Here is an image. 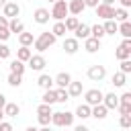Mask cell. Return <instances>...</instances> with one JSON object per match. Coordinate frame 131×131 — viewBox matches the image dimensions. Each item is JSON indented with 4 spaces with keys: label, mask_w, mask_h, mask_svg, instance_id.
Listing matches in <instances>:
<instances>
[{
    "label": "cell",
    "mask_w": 131,
    "mask_h": 131,
    "mask_svg": "<svg viewBox=\"0 0 131 131\" xmlns=\"http://www.w3.org/2000/svg\"><path fill=\"white\" fill-rule=\"evenodd\" d=\"M78 49H80V41L78 39H74V37H66L63 39V51L68 55H74Z\"/></svg>",
    "instance_id": "ba28073f"
},
{
    "label": "cell",
    "mask_w": 131,
    "mask_h": 131,
    "mask_svg": "<svg viewBox=\"0 0 131 131\" xmlns=\"http://www.w3.org/2000/svg\"><path fill=\"white\" fill-rule=\"evenodd\" d=\"M84 8H86L84 0H70V2H68V12H70L72 16L82 14V12H84Z\"/></svg>",
    "instance_id": "30bf717a"
},
{
    "label": "cell",
    "mask_w": 131,
    "mask_h": 131,
    "mask_svg": "<svg viewBox=\"0 0 131 131\" xmlns=\"http://www.w3.org/2000/svg\"><path fill=\"white\" fill-rule=\"evenodd\" d=\"M53 43H55V37H53V35L47 31V33H41V35H39V37L33 41V47H35L39 53H43V51H47V49H49Z\"/></svg>",
    "instance_id": "7a4b0ae2"
},
{
    "label": "cell",
    "mask_w": 131,
    "mask_h": 131,
    "mask_svg": "<svg viewBox=\"0 0 131 131\" xmlns=\"http://www.w3.org/2000/svg\"><path fill=\"white\" fill-rule=\"evenodd\" d=\"M6 2H8V0H0V6H4V4H6Z\"/></svg>",
    "instance_id": "9f6ffc18"
},
{
    "label": "cell",
    "mask_w": 131,
    "mask_h": 131,
    "mask_svg": "<svg viewBox=\"0 0 131 131\" xmlns=\"http://www.w3.org/2000/svg\"><path fill=\"white\" fill-rule=\"evenodd\" d=\"M74 131H90V129H88L86 125H76V127H74Z\"/></svg>",
    "instance_id": "c3c4849f"
},
{
    "label": "cell",
    "mask_w": 131,
    "mask_h": 131,
    "mask_svg": "<svg viewBox=\"0 0 131 131\" xmlns=\"http://www.w3.org/2000/svg\"><path fill=\"white\" fill-rule=\"evenodd\" d=\"M74 113L70 111H57V113H51V125L55 127H72L74 125Z\"/></svg>",
    "instance_id": "6da1fadb"
},
{
    "label": "cell",
    "mask_w": 131,
    "mask_h": 131,
    "mask_svg": "<svg viewBox=\"0 0 131 131\" xmlns=\"http://www.w3.org/2000/svg\"><path fill=\"white\" fill-rule=\"evenodd\" d=\"M27 63H29V68H31V70H35V72H43V70H45V66H47V61H45V57H43L41 53L31 55V59H29Z\"/></svg>",
    "instance_id": "52a82bcc"
},
{
    "label": "cell",
    "mask_w": 131,
    "mask_h": 131,
    "mask_svg": "<svg viewBox=\"0 0 131 131\" xmlns=\"http://www.w3.org/2000/svg\"><path fill=\"white\" fill-rule=\"evenodd\" d=\"M123 47H127V49H131V39H123V43H121Z\"/></svg>",
    "instance_id": "681fc988"
},
{
    "label": "cell",
    "mask_w": 131,
    "mask_h": 131,
    "mask_svg": "<svg viewBox=\"0 0 131 131\" xmlns=\"http://www.w3.org/2000/svg\"><path fill=\"white\" fill-rule=\"evenodd\" d=\"M51 113H53V111H51L49 104H43V102H41V104L37 106V115H51Z\"/></svg>",
    "instance_id": "ab89813d"
},
{
    "label": "cell",
    "mask_w": 131,
    "mask_h": 131,
    "mask_svg": "<svg viewBox=\"0 0 131 131\" xmlns=\"http://www.w3.org/2000/svg\"><path fill=\"white\" fill-rule=\"evenodd\" d=\"M72 82V76L68 74V72H59L55 78H53V84H55V88H68V84Z\"/></svg>",
    "instance_id": "7c38bea8"
},
{
    "label": "cell",
    "mask_w": 131,
    "mask_h": 131,
    "mask_svg": "<svg viewBox=\"0 0 131 131\" xmlns=\"http://www.w3.org/2000/svg\"><path fill=\"white\" fill-rule=\"evenodd\" d=\"M117 33H121L125 39H131V23H129V20H125V23H119V29H117Z\"/></svg>",
    "instance_id": "4dcf8cb0"
},
{
    "label": "cell",
    "mask_w": 131,
    "mask_h": 131,
    "mask_svg": "<svg viewBox=\"0 0 131 131\" xmlns=\"http://www.w3.org/2000/svg\"><path fill=\"white\" fill-rule=\"evenodd\" d=\"M37 86L43 88V90H51V88H53V76H49V74H41V76L37 78Z\"/></svg>",
    "instance_id": "e0dca14e"
},
{
    "label": "cell",
    "mask_w": 131,
    "mask_h": 131,
    "mask_svg": "<svg viewBox=\"0 0 131 131\" xmlns=\"http://www.w3.org/2000/svg\"><path fill=\"white\" fill-rule=\"evenodd\" d=\"M31 55H33L31 47H18V49H16V59H18V61H23V63H25V61H29V59H31Z\"/></svg>",
    "instance_id": "d4e9b609"
},
{
    "label": "cell",
    "mask_w": 131,
    "mask_h": 131,
    "mask_svg": "<svg viewBox=\"0 0 131 131\" xmlns=\"http://www.w3.org/2000/svg\"><path fill=\"white\" fill-rule=\"evenodd\" d=\"M100 4H106V6H113L115 0H100Z\"/></svg>",
    "instance_id": "816d5d0a"
},
{
    "label": "cell",
    "mask_w": 131,
    "mask_h": 131,
    "mask_svg": "<svg viewBox=\"0 0 131 131\" xmlns=\"http://www.w3.org/2000/svg\"><path fill=\"white\" fill-rule=\"evenodd\" d=\"M119 104H131V92H123L119 96Z\"/></svg>",
    "instance_id": "60d3db41"
},
{
    "label": "cell",
    "mask_w": 131,
    "mask_h": 131,
    "mask_svg": "<svg viewBox=\"0 0 131 131\" xmlns=\"http://www.w3.org/2000/svg\"><path fill=\"white\" fill-rule=\"evenodd\" d=\"M39 131H51V129H49V127H41Z\"/></svg>",
    "instance_id": "11a10c76"
},
{
    "label": "cell",
    "mask_w": 131,
    "mask_h": 131,
    "mask_svg": "<svg viewBox=\"0 0 131 131\" xmlns=\"http://www.w3.org/2000/svg\"><path fill=\"white\" fill-rule=\"evenodd\" d=\"M84 4H86V6H90V8H96V6L100 4V0H84Z\"/></svg>",
    "instance_id": "f6af8a7d"
},
{
    "label": "cell",
    "mask_w": 131,
    "mask_h": 131,
    "mask_svg": "<svg viewBox=\"0 0 131 131\" xmlns=\"http://www.w3.org/2000/svg\"><path fill=\"white\" fill-rule=\"evenodd\" d=\"M2 111H4V117H16V115L20 113V106H18L16 102H6Z\"/></svg>",
    "instance_id": "44dd1931"
},
{
    "label": "cell",
    "mask_w": 131,
    "mask_h": 131,
    "mask_svg": "<svg viewBox=\"0 0 131 131\" xmlns=\"http://www.w3.org/2000/svg\"><path fill=\"white\" fill-rule=\"evenodd\" d=\"M18 14H20V6L16 2H6L2 6V16H6L8 20L10 18H18Z\"/></svg>",
    "instance_id": "8992f818"
},
{
    "label": "cell",
    "mask_w": 131,
    "mask_h": 131,
    "mask_svg": "<svg viewBox=\"0 0 131 131\" xmlns=\"http://www.w3.org/2000/svg\"><path fill=\"white\" fill-rule=\"evenodd\" d=\"M68 14H70V12H68V2H66V0H57V2H53L49 16L55 18V23H57V20H66Z\"/></svg>",
    "instance_id": "3957f363"
},
{
    "label": "cell",
    "mask_w": 131,
    "mask_h": 131,
    "mask_svg": "<svg viewBox=\"0 0 131 131\" xmlns=\"http://www.w3.org/2000/svg\"><path fill=\"white\" fill-rule=\"evenodd\" d=\"M49 2H51V4H53V2H57V0H49Z\"/></svg>",
    "instance_id": "6f0895ef"
},
{
    "label": "cell",
    "mask_w": 131,
    "mask_h": 131,
    "mask_svg": "<svg viewBox=\"0 0 131 131\" xmlns=\"http://www.w3.org/2000/svg\"><path fill=\"white\" fill-rule=\"evenodd\" d=\"M41 100H43V104H55V88H51V90H45L43 92V96H41Z\"/></svg>",
    "instance_id": "1f68e13d"
},
{
    "label": "cell",
    "mask_w": 131,
    "mask_h": 131,
    "mask_svg": "<svg viewBox=\"0 0 131 131\" xmlns=\"http://www.w3.org/2000/svg\"><path fill=\"white\" fill-rule=\"evenodd\" d=\"M90 37H94V39L100 41V39L104 37V29H102V25H98V23L92 25V27H90Z\"/></svg>",
    "instance_id": "d6a6232c"
},
{
    "label": "cell",
    "mask_w": 131,
    "mask_h": 131,
    "mask_svg": "<svg viewBox=\"0 0 131 131\" xmlns=\"http://www.w3.org/2000/svg\"><path fill=\"white\" fill-rule=\"evenodd\" d=\"M8 39H10V31H8V27H6V29H0V41L6 43Z\"/></svg>",
    "instance_id": "7bdbcfd3"
},
{
    "label": "cell",
    "mask_w": 131,
    "mask_h": 131,
    "mask_svg": "<svg viewBox=\"0 0 131 131\" xmlns=\"http://www.w3.org/2000/svg\"><path fill=\"white\" fill-rule=\"evenodd\" d=\"M25 131H39V129H37V127H27Z\"/></svg>",
    "instance_id": "f5cc1de1"
},
{
    "label": "cell",
    "mask_w": 131,
    "mask_h": 131,
    "mask_svg": "<svg viewBox=\"0 0 131 131\" xmlns=\"http://www.w3.org/2000/svg\"><path fill=\"white\" fill-rule=\"evenodd\" d=\"M33 41H35L33 33H27V31H23V33L18 35V43H20V47H31V45H33Z\"/></svg>",
    "instance_id": "cb8c5ba5"
},
{
    "label": "cell",
    "mask_w": 131,
    "mask_h": 131,
    "mask_svg": "<svg viewBox=\"0 0 131 131\" xmlns=\"http://www.w3.org/2000/svg\"><path fill=\"white\" fill-rule=\"evenodd\" d=\"M2 121H4V111L0 108V123H2Z\"/></svg>",
    "instance_id": "db71d44e"
},
{
    "label": "cell",
    "mask_w": 131,
    "mask_h": 131,
    "mask_svg": "<svg viewBox=\"0 0 131 131\" xmlns=\"http://www.w3.org/2000/svg\"><path fill=\"white\" fill-rule=\"evenodd\" d=\"M0 131H14V127H12V123L2 121V123H0Z\"/></svg>",
    "instance_id": "ee69618b"
},
{
    "label": "cell",
    "mask_w": 131,
    "mask_h": 131,
    "mask_svg": "<svg viewBox=\"0 0 131 131\" xmlns=\"http://www.w3.org/2000/svg\"><path fill=\"white\" fill-rule=\"evenodd\" d=\"M12 53V49L6 45V43H0V59H8Z\"/></svg>",
    "instance_id": "8d00e7d4"
},
{
    "label": "cell",
    "mask_w": 131,
    "mask_h": 131,
    "mask_svg": "<svg viewBox=\"0 0 131 131\" xmlns=\"http://www.w3.org/2000/svg\"><path fill=\"white\" fill-rule=\"evenodd\" d=\"M66 90H68V96H70V98H76V96H80V94H82V90H84V88H82V82L72 80V82L68 84V88H66Z\"/></svg>",
    "instance_id": "5bb4252c"
},
{
    "label": "cell",
    "mask_w": 131,
    "mask_h": 131,
    "mask_svg": "<svg viewBox=\"0 0 131 131\" xmlns=\"http://www.w3.org/2000/svg\"><path fill=\"white\" fill-rule=\"evenodd\" d=\"M37 119H39L41 127H49L51 125V115H37Z\"/></svg>",
    "instance_id": "f35d334b"
},
{
    "label": "cell",
    "mask_w": 131,
    "mask_h": 131,
    "mask_svg": "<svg viewBox=\"0 0 131 131\" xmlns=\"http://www.w3.org/2000/svg\"><path fill=\"white\" fill-rule=\"evenodd\" d=\"M117 111H119L121 115H131V104H119Z\"/></svg>",
    "instance_id": "b9f144b4"
},
{
    "label": "cell",
    "mask_w": 131,
    "mask_h": 131,
    "mask_svg": "<svg viewBox=\"0 0 131 131\" xmlns=\"http://www.w3.org/2000/svg\"><path fill=\"white\" fill-rule=\"evenodd\" d=\"M70 96H68V90L66 88H55V102H68Z\"/></svg>",
    "instance_id": "836d02e7"
},
{
    "label": "cell",
    "mask_w": 131,
    "mask_h": 131,
    "mask_svg": "<svg viewBox=\"0 0 131 131\" xmlns=\"http://www.w3.org/2000/svg\"><path fill=\"white\" fill-rule=\"evenodd\" d=\"M111 84H113V86H117V88H123V86L127 84V76H125V74H121V72H115V74H113V78H111Z\"/></svg>",
    "instance_id": "484cf974"
},
{
    "label": "cell",
    "mask_w": 131,
    "mask_h": 131,
    "mask_svg": "<svg viewBox=\"0 0 131 131\" xmlns=\"http://www.w3.org/2000/svg\"><path fill=\"white\" fill-rule=\"evenodd\" d=\"M102 104L106 106V111H117V106H119V96H117L115 92H108V94L102 96Z\"/></svg>",
    "instance_id": "9c48e42d"
},
{
    "label": "cell",
    "mask_w": 131,
    "mask_h": 131,
    "mask_svg": "<svg viewBox=\"0 0 131 131\" xmlns=\"http://www.w3.org/2000/svg\"><path fill=\"white\" fill-rule=\"evenodd\" d=\"M88 37H90V25L80 23V25H78V29L74 31V39H78V41L82 39V41H84V39H88Z\"/></svg>",
    "instance_id": "2e32d148"
},
{
    "label": "cell",
    "mask_w": 131,
    "mask_h": 131,
    "mask_svg": "<svg viewBox=\"0 0 131 131\" xmlns=\"http://www.w3.org/2000/svg\"><path fill=\"white\" fill-rule=\"evenodd\" d=\"M115 57H117L119 61H123V59H131V49H127V47L119 45V47H117V51H115Z\"/></svg>",
    "instance_id": "f1b7e54d"
},
{
    "label": "cell",
    "mask_w": 131,
    "mask_h": 131,
    "mask_svg": "<svg viewBox=\"0 0 131 131\" xmlns=\"http://www.w3.org/2000/svg\"><path fill=\"white\" fill-rule=\"evenodd\" d=\"M8 31H10V35H12V33L20 35V33L25 31V25H23V20H20V18H10V20H8Z\"/></svg>",
    "instance_id": "ac0fdd59"
},
{
    "label": "cell",
    "mask_w": 131,
    "mask_h": 131,
    "mask_svg": "<svg viewBox=\"0 0 131 131\" xmlns=\"http://www.w3.org/2000/svg\"><path fill=\"white\" fill-rule=\"evenodd\" d=\"M33 18H35V23H39V25H45V23H49V10L47 8H37L35 12H33Z\"/></svg>",
    "instance_id": "9a60e30c"
},
{
    "label": "cell",
    "mask_w": 131,
    "mask_h": 131,
    "mask_svg": "<svg viewBox=\"0 0 131 131\" xmlns=\"http://www.w3.org/2000/svg\"><path fill=\"white\" fill-rule=\"evenodd\" d=\"M102 96H104V92L100 88H90V90L84 92V102L88 106H96V104L102 102Z\"/></svg>",
    "instance_id": "277c9868"
},
{
    "label": "cell",
    "mask_w": 131,
    "mask_h": 131,
    "mask_svg": "<svg viewBox=\"0 0 131 131\" xmlns=\"http://www.w3.org/2000/svg\"><path fill=\"white\" fill-rule=\"evenodd\" d=\"M119 2H121V8H125V10L131 6V0H119Z\"/></svg>",
    "instance_id": "7dc6e473"
},
{
    "label": "cell",
    "mask_w": 131,
    "mask_h": 131,
    "mask_svg": "<svg viewBox=\"0 0 131 131\" xmlns=\"http://www.w3.org/2000/svg\"><path fill=\"white\" fill-rule=\"evenodd\" d=\"M74 117H78V119H82V121L90 119V106H88L86 102H84V104H78V108H76Z\"/></svg>",
    "instance_id": "7402d4cb"
},
{
    "label": "cell",
    "mask_w": 131,
    "mask_h": 131,
    "mask_svg": "<svg viewBox=\"0 0 131 131\" xmlns=\"http://www.w3.org/2000/svg\"><path fill=\"white\" fill-rule=\"evenodd\" d=\"M12 88H18L23 84V76H16V74H8V80H6Z\"/></svg>",
    "instance_id": "e575fe53"
},
{
    "label": "cell",
    "mask_w": 131,
    "mask_h": 131,
    "mask_svg": "<svg viewBox=\"0 0 131 131\" xmlns=\"http://www.w3.org/2000/svg\"><path fill=\"white\" fill-rule=\"evenodd\" d=\"M106 115H108V111H106V106L100 102V104H96V106H90V117H94L96 121H102V119H106Z\"/></svg>",
    "instance_id": "4fadbf2b"
},
{
    "label": "cell",
    "mask_w": 131,
    "mask_h": 131,
    "mask_svg": "<svg viewBox=\"0 0 131 131\" xmlns=\"http://www.w3.org/2000/svg\"><path fill=\"white\" fill-rule=\"evenodd\" d=\"M119 72H121V74H125V76H127V74H131V59H123V61H121V66H119Z\"/></svg>",
    "instance_id": "d590c367"
},
{
    "label": "cell",
    "mask_w": 131,
    "mask_h": 131,
    "mask_svg": "<svg viewBox=\"0 0 131 131\" xmlns=\"http://www.w3.org/2000/svg\"><path fill=\"white\" fill-rule=\"evenodd\" d=\"M4 104H6V96L0 92V108H4Z\"/></svg>",
    "instance_id": "f907efd6"
},
{
    "label": "cell",
    "mask_w": 131,
    "mask_h": 131,
    "mask_svg": "<svg viewBox=\"0 0 131 131\" xmlns=\"http://www.w3.org/2000/svg\"><path fill=\"white\" fill-rule=\"evenodd\" d=\"M8 70H10V74L23 76V74H25V63H23V61H18V59H12V61L8 63Z\"/></svg>",
    "instance_id": "ffe728a7"
},
{
    "label": "cell",
    "mask_w": 131,
    "mask_h": 131,
    "mask_svg": "<svg viewBox=\"0 0 131 131\" xmlns=\"http://www.w3.org/2000/svg\"><path fill=\"white\" fill-rule=\"evenodd\" d=\"M86 76H88V80H92V82H102V80L106 78V70H104V66L94 63V66H90V68L86 70Z\"/></svg>",
    "instance_id": "5b68a950"
},
{
    "label": "cell",
    "mask_w": 131,
    "mask_h": 131,
    "mask_svg": "<svg viewBox=\"0 0 131 131\" xmlns=\"http://www.w3.org/2000/svg\"><path fill=\"white\" fill-rule=\"evenodd\" d=\"M84 49H86L88 53H96V51L100 49V41L94 39V37H88V39H84Z\"/></svg>",
    "instance_id": "d6986e66"
},
{
    "label": "cell",
    "mask_w": 131,
    "mask_h": 131,
    "mask_svg": "<svg viewBox=\"0 0 131 131\" xmlns=\"http://www.w3.org/2000/svg\"><path fill=\"white\" fill-rule=\"evenodd\" d=\"M63 25H66V31H68V33H74V31L78 29V25H80V20H78V16H66V20H63Z\"/></svg>",
    "instance_id": "4316f807"
},
{
    "label": "cell",
    "mask_w": 131,
    "mask_h": 131,
    "mask_svg": "<svg viewBox=\"0 0 131 131\" xmlns=\"http://www.w3.org/2000/svg\"><path fill=\"white\" fill-rule=\"evenodd\" d=\"M113 20H115V23H125V20H129V12L119 6V8H115V12H113Z\"/></svg>",
    "instance_id": "603a6c76"
},
{
    "label": "cell",
    "mask_w": 131,
    "mask_h": 131,
    "mask_svg": "<svg viewBox=\"0 0 131 131\" xmlns=\"http://www.w3.org/2000/svg\"><path fill=\"white\" fill-rule=\"evenodd\" d=\"M8 27V18L6 16H0V29H6Z\"/></svg>",
    "instance_id": "bcb514c9"
},
{
    "label": "cell",
    "mask_w": 131,
    "mask_h": 131,
    "mask_svg": "<svg viewBox=\"0 0 131 131\" xmlns=\"http://www.w3.org/2000/svg\"><path fill=\"white\" fill-rule=\"evenodd\" d=\"M102 29H104V35H115L117 29H119V23H115L113 18H111V20H104Z\"/></svg>",
    "instance_id": "f546056e"
},
{
    "label": "cell",
    "mask_w": 131,
    "mask_h": 131,
    "mask_svg": "<svg viewBox=\"0 0 131 131\" xmlns=\"http://www.w3.org/2000/svg\"><path fill=\"white\" fill-rule=\"evenodd\" d=\"M119 125H121L123 129H131V115H121Z\"/></svg>",
    "instance_id": "74e56055"
},
{
    "label": "cell",
    "mask_w": 131,
    "mask_h": 131,
    "mask_svg": "<svg viewBox=\"0 0 131 131\" xmlns=\"http://www.w3.org/2000/svg\"><path fill=\"white\" fill-rule=\"evenodd\" d=\"M94 10H96V16H100V18H104V20H111V18H113V12H115V6L98 4Z\"/></svg>",
    "instance_id": "8fae6325"
},
{
    "label": "cell",
    "mask_w": 131,
    "mask_h": 131,
    "mask_svg": "<svg viewBox=\"0 0 131 131\" xmlns=\"http://www.w3.org/2000/svg\"><path fill=\"white\" fill-rule=\"evenodd\" d=\"M66 25H63V20H57L55 25H53V29H51V35L57 39V37H66Z\"/></svg>",
    "instance_id": "83f0119b"
}]
</instances>
